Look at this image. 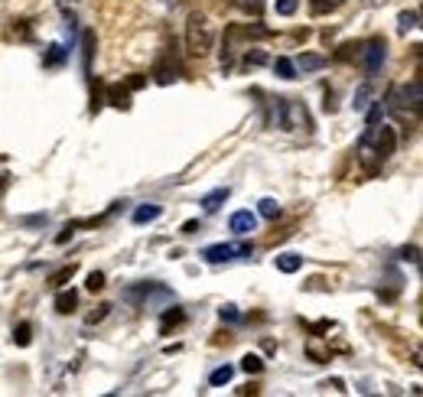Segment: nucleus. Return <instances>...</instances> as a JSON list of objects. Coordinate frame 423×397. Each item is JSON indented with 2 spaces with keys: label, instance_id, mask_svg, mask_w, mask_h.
<instances>
[{
  "label": "nucleus",
  "instance_id": "obj_1",
  "mask_svg": "<svg viewBox=\"0 0 423 397\" xmlns=\"http://www.w3.org/2000/svg\"><path fill=\"white\" fill-rule=\"evenodd\" d=\"M212 46H215V30H212V23H208L202 14H189L186 16V53L202 59V55L212 53Z\"/></svg>",
  "mask_w": 423,
  "mask_h": 397
},
{
  "label": "nucleus",
  "instance_id": "obj_2",
  "mask_svg": "<svg viewBox=\"0 0 423 397\" xmlns=\"http://www.w3.org/2000/svg\"><path fill=\"white\" fill-rule=\"evenodd\" d=\"M358 55H362V62H365L368 78H375L378 72H381V65H385V59H387V43L385 39H368V43L358 46Z\"/></svg>",
  "mask_w": 423,
  "mask_h": 397
},
{
  "label": "nucleus",
  "instance_id": "obj_3",
  "mask_svg": "<svg viewBox=\"0 0 423 397\" xmlns=\"http://www.w3.org/2000/svg\"><path fill=\"white\" fill-rule=\"evenodd\" d=\"M355 153H358V163H362V169L368 176H375L378 169L385 166V160H381V157H378V150H375V127H368L362 134V140H358Z\"/></svg>",
  "mask_w": 423,
  "mask_h": 397
},
{
  "label": "nucleus",
  "instance_id": "obj_4",
  "mask_svg": "<svg viewBox=\"0 0 423 397\" xmlns=\"http://www.w3.org/2000/svg\"><path fill=\"white\" fill-rule=\"evenodd\" d=\"M397 95L404 98V101H400V111H404V107H410L414 115H420V107H423V78L414 75V78H410V85L397 88Z\"/></svg>",
  "mask_w": 423,
  "mask_h": 397
},
{
  "label": "nucleus",
  "instance_id": "obj_5",
  "mask_svg": "<svg viewBox=\"0 0 423 397\" xmlns=\"http://www.w3.org/2000/svg\"><path fill=\"white\" fill-rule=\"evenodd\" d=\"M375 150H378V157H381L385 163L391 160L394 150H397V134H394V127H385V124L378 127V124H375Z\"/></svg>",
  "mask_w": 423,
  "mask_h": 397
},
{
  "label": "nucleus",
  "instance_id": "obj_6",
  "mask_svg": "<svg viewBox=\"0 0 423 397\" xmlns=\"http://www.w3.org/2000/svg\"><path fill=\"white\" fill-rule=\"evenodd\" d=\"M287 130H313V121H309L306 105L287 98Z\"/></svg>",
  "mask_w": 423,
  "mask_h": 397
},
{
  "label": "nucleus",
  "instance_id": "obj_7",
  "mask_svg": "<svg viewBox=\"0 0 423 397\" xmlns=\"http://www.w3.org/2000/svg\"><path fill=\"white\" fill-rule=\"evenodd\" d=\"M105 105L117 111H131V88L127 85H105Z\"/></svg>",
  "mask_w": 423,
  "mask_h": 397
},
{
  "label": "nucleus",
  "instance_id": "obj_8",
  "mask_svg": "<svg viewBox=\"0 0 423 397\" xmlns=\"http://www.w3.org/2000/svg\"><path fill=\"white\" fill-rule=\"evenodd\" d=\"M228 228L235 231L238 238L251 235V231L257 228V215H254V212H247V208H241V212H235V215L228 218Z\"/></svg>",
  "mask_w": 423,
  "mask_h": 397
},
{
  "label": "nucleus",
  "instance_id": "obj_9",
  "mask_svg": "<svg viewBox=\"0 0 423 397\" xmlns=\"http://www.w3.org/2000/svg\"><path fill=\"white\" fill-rule=\"evenodd\" d=\"M176 78H179V62H176V59H173V62H169V59H160V62L154 65V82H156V85H173Z\"/></svg>",
  "mask_w": 423,
  "mask_h": 397
},
{
  "label": "nucleus",
  "instance_id": "obj_10",
  "mask_svg": "<svg viewBox=\"0 0 423 397\" xmlns=\"http://www.w3.org/2000/svg\"><path fill=\"white\" fill-rule=\"evenodd\" d=\"M95 53H98V36H95V30H85L82 33V69H85V75H92Z\"/></svg>",
  "mask_w": 423,
  "mask_h": 397
},
{
  "label": "nucleus",
  "instance_id": "obj_11",
  "mask_svg": "<svg viewBox=\"0 0 423 397\" xmlns=\"http://www.w3.org/2000/svg\"><path fill=\"white\" fill-rule=\"evenodd\" d=\"M267 127H284L287 130V98H270L267 101Z\"/></svg>",
  "mask_w": 423,
  "mask_h": 397
},
{
  "label": "nucleus",
  "instance_id": "obj_12",
  "mask_svg": "<svg viewBox=\"0 0 423 397\" xmlns=\"http://www.w3.org/2000/svg\"><path fill=\"white\" fill-rule=\"evenodd\" d=\"M186 322V313L179 309V306H169V309H163V316H160V336H169L176 326H183Z\"/></svg>",
  "mask_w": 423,
  "mask_h": 397
},
{
  "label": "nucleus",
  "instance_id": "obj_13",
  "mask_svg": "<svg viewBox=\"0 0 423 397\" xmlns=\"http://www.w3.org/2000/svg\"><path fill=\"white\" fill-rule=\"evenodd\" d=\"M228 202V186H222V189H212L208 196H202V202L199 206L205 208V212H218V208Z\"/></svg>",
  "mask_w": 423,
  "mask_h": 397
},
{
  "label": "nucleus",
  "instance_id": "obj_14",
  "mask_svg": "<svg viewBox=\"0 0 423 397\" xmlns=\"http://www.w3.org/2000/svg\"><path fill=\"white\" fill-rule=\"evenodd\" d=\"M202 258H205L208 264H225V260L235 258V248H231V245H212V248L202 251Z\"/></svg>",
  "mask_w": 423,
  "mask_h": 397
},
{
  "label": "nucleus",
  "instance_id": "obj_15",
  "mask_svg": "<svg viewBox=\"0 0 423 397\" xmlns=\"http://www.w3.org/2000/svg\"><path fill=\"white\" fill-rule=\"evenodd\" d=\"M78 306V293L75 290H59L55 293V313H72V309H75Z\"/></svg>",
  "mask_w": 423,
  "mask_h": 397
},
{
  "label": "nucleus",
  "instance_id": "obj_16",
  "mask_svg": "<svg viewBox=\"0 0 423 397\" xmlns=\"http://www.w3.org/2000/svg\"><path fill=\"white\" fill-rule=\"evenodd\" d=\"M65 55H69V49L62 46V43H53V46L46 49V55H43V65H46V69H55V65L65 62Z\"/></svg>",
  "mask_w": 423,
  "mask_h": 397
},
{
  "label": "nucleus",
  "instance_id": "obj_17",
  "mask_svg": "<svg viewBox=\"0 0 423 397\" xmlns=\"http://www.w3.org/2000/svg\"><path fill=\"white\" fill-rule=\"evenodd\" d=\"M274 264H277V270H284V274H296V270L303 268V258L300 254H277Z\"/></svg>",
  "mask_w": 423,
  "mask_h": 397
},
{
  "label": "nucleus",
  "instance_id": "obj_18",
  "mask_svg": "<svg viewBox=\"0 0 423 397\" xmlns=\"http://www.w3.org/2000/svg\"><path fill=\"white\" fill-rule=\"evenodd\" d=\"M342 4H346V0H309V14L313 16H329V14H336Z\"/></svg>",
  "mask_w": 423,
  "mask_h": 397
},
{
  "label": "nucleus",
  "instance_id": "obj_19",
  "mask_svg": "<svg viewBox=\"0 0 423 397\" xmlns=\"http://www.w3.org/2000/svg\"><path fill=\"white\" fill-rule=\"evenodd\" d=\"M293 65H300L303 72H319L326 65V59H323V55H316V53H303L300 59L293 62Z\"/></svg>",
  "mask_w": 423,
  "mask_h": 397
},
{
  "label": "nucleus",
  "instance_id": "obj_20",
  "mask_svg": "<svg viewBox=\"0 0 423 397\" xmlns=\"http://www.w3.org/2000/svg\"><path fill=\"white\" fill-rule=\"evenodd\" d=\"M160 212H163L160 206H150V202H146V206H140L137 212H134V222H137V225H146V222H156V218H160Z\"/></svg>",
  "mask_w": 423,
  "mask_h": 397
},
{
  "label": "nucleus",
  "instance_id": "obj_21",
  "mask_svg": "<svg viewBox=\"0 0 423 397\" xmlns=\"http://www.w3.org/2000/svg\"><path fill=\"white\" fill-rule=\"evenodd\" d=\"M231 378H235V368L222 365V368H215V371L208 374V384H212V388H222V384H228Z\"/></svg>",
  "mask_w": 423,
  "mask_h": 397
},
{
  "label": "nucleus",
  "instance_id": "obj_22",
  "mask_svg": "<svg viewBox=\"0 0 423 397\" xmlns=\"http://www.w3.org/2000/svg\"><path fill=\"white\" fill-rule=\"evenodd\" d=\"M241 33H245V39H270L274 36V30L264 23H247V26H241Z\"/></svg>",
  "mask_w": 423,
  "mask_h": 397
},
{
  "label": "nucleus",
  "instance_id": "obj_23",
  "mask_svg": "<svg viewBox=\"0 0 423 397\" xmlns=\"http://www.w3.org/2000/svg\"><path fill=\"white\" fill-rule=\"evenodd\" d=\"M274 72H277L280 78H296V65H293V59H287V55H280V59H274Z\"/></svg>",
  "mask_w": 423,
  "mask_h": 397
},
{
  "label": "nucleus",
  "instance_id": "obj_24",
  "mask_svg": "<svg viewBox=\"0 0 423 397\" xmlns=\"http://www.w3.org/2000/svg\"><path fill=\"white\" fill-rule=\"evenodd\" d=\"M75 270H78V264H65V268H59L53 277H49V283H53V287H65V283L75 277Z\"/></svg>",
  "mask_w": 423,
  "mask_h": 397
},
{
  "label": "nucleus",
  "instance_id": "obj_25",
  "mask_svg": "<svg viewBox=\"0 0 423 397\" xmlns=\"http://www.w3.org/2000/svg\"><path fill=\"white\" fill-rule=\"evenodd\" d=\"M417 23H420V14H417V10H404V14L397 16V30L400 33L417 30Z\"/></svg>",
  "mask_w": 423,
  "mask_h": 397
},
{
  "label": "nucleus",
  "instance_id": "obj_26",
  "mask_svg": "<svg viewBox=\"0 0 423 397\" xmlns=\"http://www.w3.org/2000/svg\"><path fill=\"white\" fill-rule=\"evenodd\" d=\"M368 105H371V78L362 85V88H358V92H355V101H352L355 111H365Z\"/></svg>",
  "mask_w": 423,
  "mask_h": 397
},
{
  "label": "nucleus",
  "instance_id": "obj_27",
  "mask_svg": "<svg viewBox=\"0 0 423 397\" xmlns=\"http://www.w3.org/2000/svg\"><path fill=\"white\" fill-rule=\"evenodd\" d=\"M14 342L20 345V349H26V345L33 342V326L30 322H20V326L14 329Z\"/></svg>",
  "mask_w": 423,
  "mask_h": 397
},
{
  "label": "nucleus",
  "instance_id": "obj_28",
  "mask_svg": "<svg viewBox=\"0 0 423 397\" xmlns=\"http://www.w3.org/2000/svg\"><path fill=\"white\" fill-rule=\"evenodd\" d=\"M257 212H261L264 218H270V222H274V218H280L277 198H261V202H257Z\"/></svg>",
  "mask_w": 423,
  "mask_h": 397
},
{
  "label": "nucleus",
  "instance_id": "obj_29",
  "mask_svg": "<svg viewBox=\"0 0 423 397\" xmlns=\"http://www.w3.org/2000/svg\"><path fill=\"white\" fill-rule=\"evenodd\" d=\"M101 107H105V82L95 78L92 82V115H98Z\"/></svg>",
  "mask_w": 423,
  "mask_h": 397
},
{
  "label": "nucleus",
  "instance_id": "obj_30",
  "mask_svg": "<svg viewBox=\"0 0 423 397\" xmlns=\"http://www.w3.org/2000/svg\"><path fill=\"white\" fill-rule=\"evenodd\" d=\"M241 368H245L247 374H261L264 371V361L257 359V355H245V359H241Z\"/></svg>",
  "mask_w": 423,
  "mask_h": 397
},
{
  "label": "nucleus",
  "instance_id": "obj_31",
  "mask_svg": "<svg viewBox=\"0 0 423 397\" xmlns=\"http://www.w3.org/2000/svg\"><path fill=\"white\" fill-rule=\"evenodd\" d=\"M85 287H88V293L105 290V274H101V270H92V274H88V280H85Z\"/></svg>",
  "mask_w": 423,
  "mask_h": 397
},
{
  "label": "nucleus",
  "instance_id": "obj_32",
  "mask_svg": "<svg viewBox=\"0 0 423 397\" xmlns=\"http://www.w3.org/2000/svg\"><path fill=\"white\" fill-rule=\"evenodd\" d=\"M218 316H222V322H241V313L235 303H225L222 309H218Z\"/></svg>",
  "mask_w": 423,
  "mask_h": 397
},
{
  "label": "nucleus",
  "instance_id": "obj_33",
  "mask_svg": "<svg viewBox=\"0 0 423 397\" xmlns=\"http://www.w3.org/2000/svg\"><path fill=\"white\" fill-rule=\"evenodd\" d=\"M296 7H300L296 0H274V10H277L280 16H293L296 14Z\"/></svg>",
  "mask_w": 423,
  "mask_h": 397
},
{
  "label": "nucleus",
  "instance_id": "obj_34",
  "mask_svg": "<svg viewBox=\"0 0 423 397\" xmlns=\"http://www.w3.org/2000/svg\"><path fill=\"white\" fill-rule=\"evenodd\" d=\"M108 313H111V303H101V306H95V313L85 316V322H88V326H95V322H101Z\"/></svg>",
  "mask_w": 423,
  "mask_h": 397
},
{
  "label": "nucleus",
  "instance_id": "obj_35",
  "mask_svg": "<svg viewBox=\"0 0 423 397\" xmlns=\"http://www.w3.org/2000/svg\"><path fill=\"white\" fill-rule=\"evenodd\" d=\"M358 46H362V43H346V46H338L336 59H338V62H348L352 55H358Z\"/></svg>",
  "mask_w": 423,
  "mask_h": 397
},
{
  "label": "nucleus",
  "instance_id": "obj_36",
  "mask_svg": "<svg viewBox=\"0 0 423 397\" xmlns=\"http://www.w3.org/2000/svg\"><path fill=\"white\" fill-rule=\"evenodd\" d=\"M245 62H247V65H264V62H267V55H264L261 49H254V53L245 55Z\"/></svg>",
  "mask_w": 423,
  "mask_h": 397
},
{
  "label": "nucleus",
  "instance_id": "obj_37",
  "mask_svg": "<svg viewBox=\"0 0 423 397\" xmlns=\"http://www.w3.org/2000/svg\"><path fill=\"white\" fill-rule=\"evenodd\" d=\"M124 85H127L131 92H137V88H144V85H146V75H131V78H127V82H124Z\"/></svg>",
  "mask_w": 423,
  "mask_h": 397
},
{
  "label": "nucleus",
  "instance_id": "obj_38",
  "mask_svg": "<svg viewBox=\"0 0 423 397\" xmlns=\"http://www.w3.org/2000/svg\"><path fill=\"white\" fill-rule=\"evenodd\" d=\"M14 33L20 39H30V20H20V26H14Z\"/></svg>",
  "mask_w": 423,
  "mask_h": 397
},
{
  "label": "nucleus",
  "instance_id": "obj_39",
  "mask_svg": "<svg viewBox=\"0 0 423 397\" xmlns=\"http://www.w3.org/2000/svg\"><path fill=\"white\" fill-rule=\"evenodd\" d=\"M400 258H404V260H420V251H417V248H404Z\"/></svg>",
  "mask_w": 423,
  "mask_h": 397
},
{
  "label": "nucleus",
  "instance_id": "obj_40",
  "mask_svg": "<svg viewBox=\"0 0 423 397\" xmlns=\"http://www.w3.org/2000/svg\"><path fill=\"white\" fill-rule=\"evenodd\" d=\"M196 231H199V222H196V218H189V222L183 225V235H196Z\"/></svg>",
  "mask_w": 423,
  "mask_h": 397
},
{
  "label": "nucleus",
  "instance_id": "obj_41",
  "mask_svg": "<svg viewBox=\"0 0 423 397\" xmlns=\"http://www.w3.org/2000/svg\"><path fill=\"white\" fill-rule=\"evenodd\" d=\"M247 7V14H261L264 10V0H251V4H245Z\"/></svg>",
  "mask_w": 423,
  "mask_h": 397
},
{
  "label": "nucleus",
  "instance_id": "obj_42",
  "mask_svg": "<svg viewBox=\"0 0 423 397\" xmlns=\"http://www.w3.org/2000/svg\"><path fill=\"white\" fill-rule=\"evenodd\" d=\"M69 238H72V225H69V228H65V231H62V235H55V245H65Z\"/></svg>",
  "mask_w": 423,
  "mask_h": 397
},
{
  "label": "nucleus",
  "instance_id": "obj_43",
  "mask_svg": "<svg viewBox=\"0 0 423 397\" xmlns=\"http://www.w3.org/2000/svg\"><path fill=\"white\" fill-rule=\"evenodd\" d=\"M46 222V215H33V218H23V225H43Z\"/></svg>",
  "mask_w": 423,
  "mask_h": 397
},
{
  "label": "nucleus",
  "instance_id": "obj_44",
  "mask_svg": "<svg viewBox=\"0 0 423 397\" xmlns=\"http://www.w3.org/2000/svg\"><path fill=\"white\" fill-rule=\"evenodd\" d=\"M326 329H329V322H313V326H309V332H326Z\"/></svg>",
  "mask_w": 423,
  "mask_h": 397
},
{
  "label": "nucleus",
  "instance_id": "obj_45",
  "mask_svg": "<svg viewBox=\"0 0 423 397\" xmlns=\"http://www.w3.org/2000/svg\"><path fill=\"white\" fill-rule=\"evenodd\" d=\"M323 388H336V391H346V384L338 381V378H332V381H326V384H323Z\"/></svg>",
  "mask_w": 423,
  "mask_h": 397
},
{
  "label": "nucleus",
  "instance_id": "obj_46",
  "mask_svg": "<svg viewBox=\"0 0 423 397\" xmlns=\"http://www.w3.org/2000/svg\"><path fill=\"white\" fill-rule=\"evenodd\" d=\"M7 186H10V176H7V173H0V196L7 192Z\"/></svg>",
  "mask_w": 423,
  "mask_h": 397
}]
</instances>
